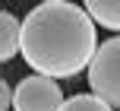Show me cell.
<instances>
[{
  "label": "cell",
  "mask_w": 120,
  "mask_h": 111,
  "mask_svg": "<svg viewBox=\"0 0 120 111\" xmlns=\"http://www.w3.org/2000/svg\"><path fill=\"white\" fill-rule=\"evenodd\" d=\"M98 51L95 22L70 0L32 6L19 29V54L38 76L70 79L89 70Z\"/></svg>",
  "instance_id": "1"
},
{
  "label": "cell",
  "mask_w": 120,
  "mask_h": 111,
  "mask_svg": "<svg viewBox=\"0 0 120 111\" xmlns=\"http://www.w3.org/2000/svg\"><path fill=\"white\" fill-rule=\"evenodd\" d=\"M85 73H89L92 95L108 102L111 108H120V35L98 44Z\"/></svg>",
  "instance_id": "2"
},
{
  "label": "cell",
  "mask_w": 120,
  "mask_h": 111,
  "mask_svg": "<svg viewBox=\"0 0 120 111\" xmlns=\"http://www.w3.org/2000/svg\"><path fill=\"white\" fill-rule=\"evenodd\" d=\"M63 105V89L51 76H25L13 89V111H60Z\"/></svg>",
  "instance_id": "3"
},
{
  "label": "cell",
  "mask_w": 120,
  "mask_h": 111,
  "mask_svg": "<svg viewBox=\"0 0 120 111\" xmlns=\"http://www.w3.org/2000/svg\"><path fill=\"white\" fill-rule=\"evenodd\" d=\"M82 10L95 25L120 32V0H82Z\"/></svg>",
  "instance_id": "4"
},
{
  "label": "cell",
  "mask_w": 120,
  "mask_h": 111,
  "mask_svg": "<svg viewBox=\"0 0 120 111\" xmlns=\"http://www.w3.org/2000/svg\"><path fill=\"white\" fill-rule=\"evenodd\" d=\"M19 29H22V22L13 13L0 10V63L13 60L19 54Z\"/></svg>",
  "instance_id": "5"
},
{
  "label": "cell",
  "mask_w": 120,
  "mask_h": 111,
  "mask_svg": "<svg viewBox=\"0 0 120 111\" xmlns=\"http://www.w3.org/2000/svg\"><path fill=\"white\" fill-rule=\"evenodd\" d=\"M60 111H114V108H111L108 102H101L98 95L82 92V95H70V99H63Z\"/></svg>",
  "instance_id": "6"
},
{
  "label": "cell",
  "mask_w": 120,
  "mask_h": 111,
  "mask_svg": "<svg viewBox=\"0 0 120 111\" xmlns=\"http://www.w3.org/2000/svg\"><path fill=\"white\" fill-rule=\"evenodd\" d=\"M13 108V89H10V83L0 76V111H10Z\"/></svg>",
  "instance_id": "7"
},
{
  "label": "cell",
  "mask_w": 120,
  "mask_h": 111,
  "mask_svg": "<svg viewBox=\"0 0 120 111\" xmlns=\"http://www.w3.org/2000/svg\"><path fill=\"white\" fill-rule=\"evenodd\" d=\"M41 3H57V0H41Z\"/></svg>",
  "instance_id": "8"
}]
</instances>
